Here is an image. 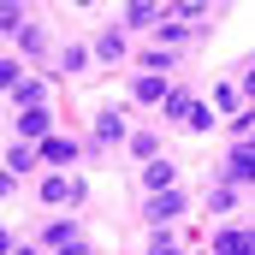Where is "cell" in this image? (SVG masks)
I'll use <instances>...</instances> for the list:
<instances>
[{
    "mask_svg": "<svg viewBox=\"0 0 255 255\" xmlns=\"http://www.w3.org/2000/svg\"><path fill=\"white\" fill-rule=\"evenodd\" d=\"M190 214V196L178 190H148V202H142V226H172V220H184Z\"/></svg>",
    "mask_w": 255,
    "mask_h": 255,
    "instance_id": "1",
    "label": "cell"
},
{
    "mask_svg": "<svg viewBox=\"0 0 255 255\" xmlns=\"http://www.w3.org/2000/svg\"><path fill=\"white\" fill-rule=\"evenodd\" d=\"M36 244H42V250H60V255H89V238H83L77 220H54V226H42Z\"/></svg>",
    "mask_w": 255,
    "mask_h": 255,
    "instance_id": "2",
    "label": "cell"
},
{
    "mask_svg": "<svg viewBox=\"0 0 255 255\" xmlns=\"http://www.w3.org/2000/svg\"><path fill=\"white\" fill-rule=\"evenodd\" d=\"M42 202H48V208H77V202H83V178H77V172L42 178Z\"/></svg>",
    "mask_w": 255,
    "mask_h": 255,
    "instance_id": "3",
    "label": "cell"
},
{
    "mask_svg": "<svg viewBox=\"0 0 255 255\" xmlns=\"http://www.w3.org/2000/svg\"><path fill=\"white\" fill-rule=\"evenodd\" d=\"M18 130H24V142H48V136H54V107H48V101L18 107Z\"/></svg>",
    "mask_w": 255,
    "mask_h": 255,
    "instance_id": "4",
    "label": "cell"
},
{
    "mask_svg": "<svg viewBox=\"0 0 255 255\" xmlns=\"http://www.w3.org/2000/svg\"><path fill=\"white\" fill-rule=\"evenodd\" d=\"M125 136H130V119L119 107H101V113H95V148H119Z\"/></svg>",
    "mask_w": 255,
    "mask_h": 255,
    "instance_id": "5",
    "label": "cell"
},
{
    "mask_svg": "<svg viewBox=\"0 0 255 255\" xmlns=\"http://www.w3.org/2000/svg\"><path fill=\"white\" fill-rule=\"evenodd\" d=\"M89 54L101 65H125V54H130V42H125V30L113 24V30H95V42H89Z\"/></svg>",
    "mask_w": 255,
    "mask_h": 255,
    "instance_id": "6",
    "label": "cell"
},
{
    "mask_svg": "<svg viewBox=\"0 0 255 255\" xmlns=\"http://www.w3.org/2000/svg\"><path fill=\"white\" fill-rule=\"evenodd\" d=\"M250 172H255V148H250V142H232V154H226V166H220V178L244 190V184H250Z\"/></svg>",
    "mask_w": 255,
    "mask_h": 255,
    "instance_id": "7",
    "label": "cell"
},
{
    "mask_svg": "<svg viewBox=\"0 0 255 255\" xmlns=\"http://www.w3.org/2000/svg\"><path fill=\"white\" fill-rule=\"evenodd\" d=\"M166 89H172V77H160V71H142V77L130 83V95H136L142 107H160V101H166Z\"/></svg>",
    "mask_w": 255,
    "mask_h": 255,
    "instance_id": "8",
    "label": "cell"
},
{
    "mask_svg": "<svg viewBox=\"0 0 255 255\" xmlns=\"http://www.w3.org/2000/svg\"><path fill=\"white\" fill-rule=\"evenodd\" d=\"M36 160H42V142H12L6 148V178H24Z\"/></svg>",
    "mask_w": 255,
    "mask_h": 255,
    "instance_id": "9",
    "label": "cell"
},
{
    "mask_svg": "<svg viewBox=\"0 0 255 255\" xmlns=\"http://www.w3.org/2000/svg\"><path fill=\"white\" fill-rule=\"evenodd\" d=\"M12 42H18V54H30V60H36V65L48 60V30H42L36 18H30V24H24V30H18Z\"/></svg>",
    "mask_w": 255,
    "mask_h": 255,
    "instance_id": "10",
    "label": "cell"
},
{
    "mask_svg": "<svg viewBox=\"0 0 255 255\" xmlns=\"http://www.w3.org/2000/svg\"><path fill=\"white\" fill-rule=\"evenodd\" d=\"M77 154H83V148H77V142H71V136H48V142H42V160H48V166H54V172H65V166H71V160H77Z\"/></svg>",
    "mask_w": 255,
    "mask_h": 255,
    "instance_id": "11",
    "label": "cell"
},
{
    "mask_svg": "<svg viewBox=\"0 0 255 255\" xmlns=\"http://www.w3.org/2000/svg\"><path fill=\"white\" fill-rule=\"evenodd\" d=\"M238 184H226V178H220V184H214V190H208V202H202V208H208V220H226V214H232V208H238Z\"/></svg>",
    "mask_w": 255,
    "mask_h": 255,
    "instance_id": "12",
    "label": "cell"
},
{
    "mask_svg": "<svg viewBox=\"0 0 255 255\" xmlns=\"http://www.w3.org/2000/svg\"><path fill=\"white\" fill-rule=\"evenodd\" d=\"M190 107H196V95L184 89V83H172V89H166V101H160V113H166L172 125H184V119H190Z\"/></svg>",
    "mask_w": 255,
    "mask_h": 255,
    "instance_id": "13",
    "label": "cell"
},
{
    "mask_svg": "<svg viewBox=\"0 0 255 255\" xmlns=\"http://www.w3.org/2000/svg\"><path fill=\"white\" fill-rule=\"evenodd\" d=\"M208 244H214L220 255H250V232H244V226H220Z\"/></svg>",
    "mask_w": 255,
    "mask_h": 255,
    "instance_id": "14",
    "label": "cell"
},
{
    "mask_svg": "<svg viewBox=\"0 0 255 255\" xmlns=\"http://www.w3.org/2000/svg\"><path fill=\"white\" fill-rule=\"evenodd\" d=\"M142 184H148V190H172V184H178V166H172L166 154H154L148 172H142Z\"/></svg>",
    "mask_w": 255,
    "mask_h": 255,
    "instance_id": "15",
    "label": "cell"
},
{
    "mask_svg": "<svg viewBox=\"0 0 255 255\" xmlns=\"http://www.w3.org/2000/svg\"><path fill=\"white\" fill-rule=\"evenodd\" d=\"M160 18H166V12H160V6H125V24H119V30H160Z\"/></svg>",
    "mask_w": 255,
    "mask_h": 255,
    "instance_id": "16",
    "label": "cell"
},
{
    "mask_svg": "<svg viewBox=\"0 0 255 255\" xmlns=\"http://www.w3.org/2000/svg\"><path fill=\"white\" fill-rule=\"evenodd\" d=\"M184 42H196V30H190V24H178V18L166 12V18H160V48H172V54H178Z\"/></svg>",
    "mask_w": 255,
    "mask_h": 255,
    "instance_id": "17",
    "label": "cell"
},
{
    "mask_svg": "<svg viewBox=\"0 0 255 255\" xmlns=\"http://www.w3.org/2000/svg\"><path fill=\"white\" fill-rule=\"evenodd\" d=\"M130 154H136V160H154V154H160V130H142V125H130Z\"/></svg>",
    "mask_w": 255,
    "mask_h": 255,
    "instance_id": "18",
    "label": "cell"
},
{
    "mask_svg": "<svg viewBox=\"0 0 255 255\" xmlns=\"http://www.w3.org/2000/svg\"><path fill=\"white\" fill-rule=\"evenodd\" d=\"M6 95H12L18 107H36V101H48V83H42V77H24V83H12Z\"/></svg>",
    "mask_w": 255,
    "mask_h": 255,
    "instance_id": "19",
    "label": "cell"
},
{
    "mask_svg": "<svg viewBox=\"0 0 255 255\" xmlns=\"http://www.w3.org/2000/svg\"><path fill=\"white\" fill-rule=\"evenodd\" d=\"M214 113H244V89L238 83H220L214 89Z\"/></svg>",
    "mask_w": 255,
    "mask_h": 255,
    "instance_id": "20",
    "label": "cell"
},
{
    "mask_svg": "<svg viewBox=\"0 0 255 255\" xmlns=\"http://www.w3.org/2000/svg\"><path fill=\"white\" fill-rule=\"evenodd\" d=\"M83 65H89V48H83V42H71V48H60V71H65V77H77Z\"/></svg>",
    "mask_w": 255,
    "mask_h": 255,
    "instance_id": "21",
    "label": "cell"
},
{
    "mask_svg": "<svg viewBox=\"0 0 255 255\" xmlns=\"http://www.w3.org/2000/svg\"><path fill=\"white\" fill-rule=\"evenodd\" d=\"M172 60H178L172 48H148V54H142V71H160V77H166V71H172Z\"/></svg>",
    "mask_w": 255,
    "mask_h": 255,
    "instance_id": "22",
    "label": "cell"
},
{
    "mask_svg": "<svg viewBox=\"0 0 255 255\" xmlns=\"http://www.w3.org/2000/svg\"><path fill=\"white\" fill-rule=\"evenodd\" d=\"M24 24H30V18H24V6H0V30H6V36H18Z\"/></svg>",
    "mask_w": 255,
    "mask_h": 255,
    "instance_id": "23",
    "label": "cell"
},
{
    "mask_svg": "<svg viewBox=\"0 0 255 255\" xmlns=\"http://www.w3.org/2000/svg\"><path fill=\"white\" fill-rule=\"evenodd\" d=\"M148 250H154V255H172V250H178V238H172L166 226H154V232H148Z\"/></svg>",
    "mask_w": 255,
    "mask_h": 255,
    "instance_id": "24",
    "label": "cell"
},
{
    "mask_svg": "<svg viewBox=\"0 0 255 255\" xmlns=\"http://www.w3.org/2000/svg\"><path fill=\"white\" fill-rule=\"evenodd\" d=\"M184 130H214V107H202V101H196L190 119H184Z\"/></svg>",
    "mask_w": 255,
    "mask_h": 255,
    "instance_id": "25",
    "label": "cell"
},
{
    "mask_svg": "<svg viewBox=\"0 0 255 255\" xmlns=\"http://www.w3.org/2000/svg\"><path fill=\"white\" fill-rule=\"evenodd\" d=\"M12 83H24V71H18V60H0V89H12Z\"/></svg>",
    "mask_w": 255,
    "mask_h": 255,
    "instance_id": "26",
    "label": "cell"
},
{
    "mask_svg": "<svg viewBox=\"0 0 255 255\" xmlns=\"http://www.w3.org/2000/svg\"><path fill=\"white\" fill-rule=\"evenodd\" d=\"M250 130H255L250 113H232V136H238V142H250Z\"/></svg>",
    "mask_w": 255,
    "mask_h": 255,
    "instance_id": "27",
    "label": "cell"
}]
</instances>
